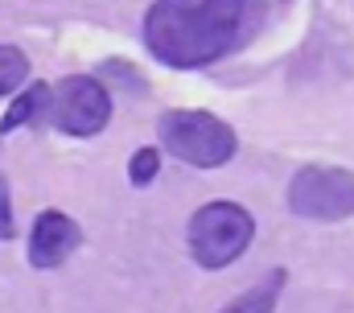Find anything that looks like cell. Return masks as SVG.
Instances as JSON below:
<instances>
[{
	"label": "cell",
	"instance_id": "1",
	"mask_svg": "<svg viewBox=\"0 0 354 313\" xmlns=\"http://www.w3.org/2000/svg\"><path fill=\"white\" fill-rule=\"evenodd\" d=\"M256 8L260 0H157L145 37L169 66H206L243 42Z\"/></svg>",
	"mask_w": 354,
	"mask_h": 313
},
{
	"label": "cell",
	"instance_id": "3",
	"mask_svg": "<svg viewBox=\"0 0 354 313\" xmlns=\"http://www.w3.org/2000/svg\"><path fill=\"white\" fill-rule=\"evenodd\" d=\"M161 141L174 156L198 169H214L235 156V132L210 111H165Z\"/></svg>",
	"mask_w": 354,
	"mask_h": 313
},
{
	"label": "cell",
	"instance_id": "9",
	"mask_svg": "<svg viewBox=\"0 0 354 313\" xmlns=\"http://www.w3.org/2000/svg\"><path fill=\"white\" fill-rule=\"evenodd\" d=\"M29 75V62L17 46H0V95H8L12 87H21Z\"/></svg>",
	"mask_w": 354,
	"mask_h": 313
},
{
	"label": "cell",
	"instance_id": "10",
	"mask_svg": "<svg viewBox=\"0 0 354 313\" xmlns=\"http://www.w3.org/2000/svg\"><path fill=\"white\" fill-rule=\"evenodd\" d=\"M157 165H161V153L157 149H140V153L132 156V181L136 186H149L157 177Z\"/></svg>",
	"mask_w": 354,
	"mask_h": 313
},
{
	"label": "cell",
	"instance_id": "2",
	"mask_svg": "<svg viewBox=\"0 0 354 313\" xmlns=\"http://www.w3.org/2000/svg\"><path fill=\"white\" fill-rule=\"evenodd\" d=\"M252 215L235 202H210L194 215L189 223V251L202 268H227L231 260H239L252 243Z\"/></svg>",
	"mask_w": 354,
	"mask_h": 313
},
{
	"label": "cell",
	"instance_id": "6",
	"mask_svg": "<svg viewBox=\"0 0 354 313\" xmlns=\"http://www.w3.org/2000/svg\"><path fill=\"white\" fill-rule=\"evenodd\" d=\"M75 247H79V223H75V219H66L62 211L37 215L33 235H29V264H37V268H58Z\"/></svg>",
	"mask_w": 354,
	"mask_h": 313
},
{
	"label": "cell",
	"instance_id": "8",
	"mask_svg": "<svg viewBox=\"0 0 354 313\" xmlns=\"http://www.w3.org/2000/svg\"><path fill=\"white\" fill-rule=\"evenodd\" d=\"M46 103H50V87H46V82H33L29 91H21V95H17V103L4 111V120H0V132H12V128H21V124L37 120Z\"/></svg>",
	"mask_w": 354,
	"mask_h": 313
},
{
	"label": "cell",
	"instance_id": "11",
	"mask_svg": "<svg viewBox=\"0 0 354 313\" xmlns=\"http://www.w3.org/2000/svg\"><path fill=\"white\" fill-rule=\"evenodd\" d=\"M0 235H12V211H8V190L0 177Z\"/></svg>",
	"mask_w": 354,
	"mask_h": 313
},
{
	"label": "cell",
	"instance_id": "4",
	"mask_svg": "<svg viewBox=\"0 0 354 313\" xmlns=\"http://www.w3.org/2000/svg\"><path fill=\"white\" fill-rule=\"evenodd\" d=\"M288 206L301 219H317V223L346 219V215H354V173L330 169V165L301 169L288 186Z\"/></svg>",
	"mask_w": 354,
	"mask_h": 313
},
{
	"label": "cell",
	"instance_id": "7",
	"mask_svg": "<svg viewBox=\"0 0 354 313\" xmlns=\"http://www.w3.org/2000/svg\"><path fill=\"white\" fill-rule=\"evenodd\" d=\"M280 285H284V272H272L260 285H252L248 293H239L231 305H223L218 313H272L276 297H280Z\"/></svg>",
	"mask_w": 354,
	"mask_h": 313
},
{
	"label": "cell",
	"instance_id": "5",
	"mask_svg": "<svg viewBox=\"0 0 354 313\" xmlns=\"http://www.w3.org/2000/svg\"><path fill=\"white\" fill-rule=\"evenodd\" d=\"M111 99L95 78H66L54 91V124L71 136H91L107 124Z\"/></svg>",
	"mask_w": 354,
	"mask_h": 313
}]
</instances>
